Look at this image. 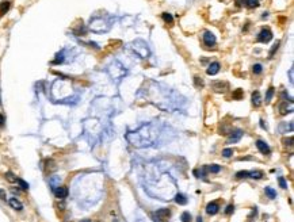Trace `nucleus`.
I'll return each instance as SVG.
<instances>
[{"label": "nucleus", "instance_id": "3", "mask_svg": "<svg viewBox=\"0 0 294 222\" xmlns=\"http://www.w3.org/2000/svg\"><path fill=\"white\" fill-rule=\"evenodd\" d=\"M271 39H273V33H271L270 29H263L258 35V41L262 42V44H267Z\"/></svg>", "mask_w": 294, "mask_h": 222}, {"label": "nucleus", "instance_id": "18", "mask_svg": "<svg viewBox=\"0 0 294 222\" xmlns=\"http://www.w3.org/2000/svg\"><path fill=\"white\" fill-rule=\"evenodd\" d=\"M163 21L165 22V23H168V24H172L174 23V16L171 14H168V12H163Z\"/></svg>", "mask_w": 294, "mask_h": 222}, {"label": "nucleus", "instance_id": "9", "mask_svg": "<svg viewBox=\"0 0 294 222\" xmlns=\"http://www.w3.org/2000/svg\"><path fill=\"white\" fill-rule=\"evenodd\" d=\"M256 148H258L260 152L263 153V155H270V152H271V149H270V146L267 145V144L264 142V141H262V140H258L256 141Z\"/></svg>", "mask_w": 294, "mask_h": 222}, {"label": "nucleus", "instance_id": "27", "mask_svg": "<svg viewBox=\"0 0 294 222\" xmlns=\"http://www.w3.org/2000/svg\"><path fill=\"white\" fill-rule=\"evenodd\" d=\"M279 45H281V42H279V41H276L275 44L273 45V47H271L270 53H268V56H270V57H273V56H274V53H275L276 50H278V47H279Z\"/></svg>", "mask_w": 294, "mask_h": 222}, {"label": "nucleus", "instance_id": "2", "mask_svg": "<svg viewBox=\"0 0 294 222\" xmlns=\"http://www.w3.org/2000/svg\"><path fill=\"white\" fill-rule=\"evenodd\" d=\"M130 47H132L133 52H134L137 56H140L141 58H148V57H149V47H148L147 42L141 41V39H137V41L133 42Z\"/></svg>", "mask_w": 294, "mask_h": 222}, {"label": "nucleus", "instance_id": "16", "mask_svg": "<svg viewBox=\"0 0 294 222\" xmlns=\"http://www.w3.org/2000/svg\"><path fill=\"white\" fill-rule=\"evenodd\" d=\"M10 7H11V3H10L8 0H4V1H1V3H0V15L6 14V12L10 10Z\"/></svg>", "mask_w": 294, "mask_h": 222}, {"label": "nucleus", "instance_id": "23", "mask_svg": "<svg viewBox=\"0 0 294 222\" xmlns=\"http://www.w3.org/2000/svg\"><path fill=\"white\" fill-rule=\"evenodd\" d=\"M252 72L255 73V75H260V73L263 72V67L260 64H255L252 67Z\"/></svg>", "mask_w": 294, "mask_h": 222}, {"label": "nucleus", "instance_id": "31", "mask_svg": "<svg viewBox=\"0 0 294 222\" xmlns=\"http://www.w3.org/2000/svg\"><path fill=\"white\" fill-rule=\"evenodd\" d=\"M232 155H233V149H230V148H225V149H222V156L224 157H230Z\"/></svg>", "mask_w": 294, "mask_h": 222}, {"label": "nucleus", "instance_id": "6", "mask_svg": "<svg viewBox=\"0 0 294 222\" xmlns=\"http://www.w3.org/2000/svg\"><path fill=\"white\" fill-rule=\"evenodd\" d=\"M294 107H293V102L289 103V102H282L279 104V112L282 115H286L289 114V112H293Z\"/></svg>", "mask_w": 294, "mask_h": 222}, {"label": "nucleus", "instance_id": "14", "mask_svg": "<svg viewBox=\"0 0 294 222\" xmlns=\"http://www.w3.org/2000/svg\"><path fill=\"white\" fill-rule=\"evenodd\" d=\"M252 104L255 107H260V104H262V98H260V92L259 91H255L252 94Z\"/></svg>", "mask_w": 294, "mask_h": 222}, {"label": "nucleus", "instance_id": "43", "mask_svg": "<svg viewBox=\"0 0 294 222\" xmlns=\"http://www.w3.org/2000/svg\"><path fill=\"white\" fill-rule=\"evenodd\" d=\"M81 222H91L90 219H84V221H81Z\"/></svg>", "mask_w": 294, "mask_h": 222}, {"label": "nucleus", "instance_id": "1", "mask_svg": "<svg viewBox=\"0 0 294 222\" xmlns=\"http://www.w3.org/2000/svg\"><path fill=\"white\" fill-rule=\"evenodd\" d=\"M157 130L155 129L153 123H148V125H142L138 129L137 132H133L126 134V138L132 145L137 146V148H142V146H149L155 142L157 137Z\"/></svg>", "mask_w": 294, "mask_h": 222}, {"label": "nucleus", "instance_id": "39", "mask_svg": "<svg viewBox=\"0 0 294 222\" xmlns=\"http://www.w3.org/2000/svg\"><path fill=\"white\" fill-rule=\"evenodd\" d=\"M0 196H1V199H6V191L0 190Z\"/></svg>", "mask_w": 294, "mask_h": 222}, {"label": "nucleus", "instance_id": "33", "mask_svg": "<svg viewBox=\"0 0 294 222\" xmlns=\"http://www.w3.org/2000/svg\"><path fill=\"white\" fill-rule=\"evenodd\" d=\"M233 211H235V206H233V205H228L227 210H225V214H227V215H230Z\"/></svg>", "mask_w": 294, "mask_h": 222}, {"label": "nucleus", "instance_id": "10", "mask_svg": "<svg viewBox=\"0 0 294 222\" xmlns=\"http://www.w3.org/2000/svg\"><path fill=\"white\" fill-rule=\"evenodd\" d=\"M54 195H56V198L59 199H65L68 196V188L67 187H57L54 188Z\"/></svg>", "mask_w": 294, "mask_h": 222}, {"label": "nucleus", "instance_id": "38", "mask_svg": "<svg viewBox=\"0 0 294 222\" xmlns=\"http://www.w3.org/2000/svg\"><path fill=\"white\" fill-rule=\"evenodd\" d=\"M195 84H197L198 87H199V85L202 87V85H203V81H202V80H199V77H195Z\"/></svg>", "mask_w": 294, "mask_h": 222}, {"label": "nucleus", "instance_id": "25", "mask_svg": "<svg viewBox=\"0 0 294 222\" xmlns=\"http://www.w3.org/2000/svg\"><path fill=\"white\" fill-rule=\"evenodd\" d=\"M206 169L209 171V172H212V173H217V172H220V171H221V166L220 165H216V164H214V165L207 166Z\"/></svg>", "mask_w": 294, "mask_h": 222}, {"label": "nucleus", "instance_id": "17", "mask_svg": "<svg viewBox=\"0 0 294 222\" xmlns=\"http://www.w3.org/2000/svg\"><path fill=\"white\" fill-rule=\"evenodd\" d=\"M175 202H176L178 205H186L187 203V198L183 194H176L175 195Z\"/></svg>", "mask_w": 294, "mask_h": 222}, {"label": "nucleus", "instance_id": "32", "mask_svg": "<svg viewBox=\"0 0 294 222\" xmlns=\"http://www.w3.org/2000/svg\"><path fill=\"white\" fill-rule=\"evenodd\" d=\"M278 181H279V186L282 188H287V183H286V180H285L283 176H279V178H278Z\"/></svg>", "mask_w": 294, "mask_h": 222}, {"label": "nucleus", "instance_id": "26", "mask_svg": "<svg viewBox=\"0 0 294 222\" xmlns=\"http://www.w3.org/2000/svg\"><path fill=\"white\" fill-rule=\"evenodd\" d=\"M180 218H182V222H191V214L187 213V211H184Z\"/></svg>", "mask_w": 294, "mask_h": 222}, {"label": "nucleus", "instance_id": "7", "mask_svg": "<svg viewBox=\"0 0 294 222\" xmlns=\"http://www.w3.org/2000/svg\"><path fill=\"white\" fill-rule=\"evenodd\" d=\"M156 217L163 222L168 221V218L171 217V210L170 209H160V210L156 211Z\"/></svg>", "mask_w": 294, "mask_h": 222}, {"label": "nucleus", "instance_id": "19", "mask_svg": "<svg viewBox=\"0 0 294 222\" xmlns=\"http://www.w3.org/2000/svg\"><path fill=\"white\" fill-rule=\"evenodd\" d=\"M264 192L267 194L268 198H270V199H275V198H276V192H275V190H274V188L266 187V188H264Z\"/></svg>", "mask_w": 294, "mask_h": 222}, {"label": "nucleus", "instance_id": "35", "mask_svg": "<svg viewBox=\"0 0 294 222\" xmlns=\"http://www.w3.org/2000/svg\"><path fill=\"white\" fill-rule=\"evenodd\" d=\"M62 53H60V54H57V58L53 61V64H60V62H62Z\"/></svg>", "mask_w": 294, "mask_h": 222}, {"label": "nucleus", "instance_id": "34", "mask_svg": "<svg viewBox=\"0 0 294 222\" xmlns=\"http://www.w3.org/2000/svg\"><path fill=\"white\" fill-rule=\"evenodd\" d=\"M283 144H285L286 146H293V137L285 138V140H283Z\"/></svg>", "mask_w": 294, "mask_h": 222}, {"label": "nucleus", "instance_id": "24", "mask_svg": "<svg viewBox=\"0 0 294 222\" xmlns=\"http://www.w3.org/2000/svg\"><path fill=\"white\" fill-rule=\"evenodd\" d=\"M6 179L10 181V183H15V181L18 180V178H16V176H15L12 172H7L6 173Z\"/></svg>", "mask_w": 294, "mask_h": 222}, {"label": "nucleus", "instance_id": "29", "mask_svg": "<svg viewBox=\"0 0 294 222\" xmlns=\"http://www.w3.org/2000/svg\"><path fill=\"white\" fill-rule=\"evenodd\" d=\"M248 175H250L248 171H240V172L236 173V178L237 179H245V178H248Z\"/></svg>", "mask_w": 294, "mask_h": 222}, {"label": "nucleus", "instance_id": "42", "mask_svg": "<svg viewBox=\"0 0 294 222\" xmlns=\"http://www.w3.org/2000/svg\"><path fill=\"white\" fill-rule=\"evenodd\" d=\"M197 222H203V221H202V217H198V218H197Z\"/></svg>", "mask_w": 294, "mask_h": 222}, {"label": "nucleus", "instance_id": "5", "mask_svg": "<svg viewBox=\"0 0 294 222\" xmlns=\"http://www.w3.org/2000/svg\"><path fill=\"white\" fill-rule=\"evenodd\" d=\"M241 137H243V130H240V129H237V130H233V132L230 133L229 138H228V144H236V142H238V141L241 140Z\"/></svg>", "mask_w": 294, "mask_h": 222}, {"label": "nucleus", "instance_id": "21", "mask_svg": "<svg viewBox=\"0 0 294 222\" xmlns=\"http://www.w3.org/2000/svg\"><path fill=\"white\" fill-rule=\"evenodd\" d=\"M248 178H252V179H262V178H263V172H260V171H253V172H250Z\"/></svg>", "mask_w": 294, "mask_h": 222}, {"label": "nucleus", "instance_id": "30", "mask_svg": "<svg viewBox=\"0 0 294 222\" xmlns=\"http://www.w3.org/2000/svg\"><path fill=\"white\" fill-rule=\"evenodd\" d=\"M241 98H243V91H241V90H236L235 92H233V99H235V100H240Z\"/></svg>", "mask_w": 294, "mask_h": 222}, {"label": "nucleus", "instance_id": "11", "mask_svg": "<svg viewBox=\"0 0 294 222\" xmlns=\"http://www.w3.org/2000/svg\"><path fill=\"white\" fill-rule=\"evenodd\" d=\"M218 210H220V206H218L216 202H212V203H209V205L206 206V213L210 214V215H214V214H217Z\"/></svg>", "mask_w": 294, "mask_h": 222}, {"label": "nucleus", "instance_id": "22", "mask_svg": "<svg viewBox=\"0 0 294 222\" xmlns=\"http://www.w3.org/2000/svg\"><path fill=\"white\" fill-rule=\"evenodd\" d=\"M245 4L250 8H255V7L259 6V0H245Z\"/></svg>", "mask_w": 294, "mask_h": 222}, {"label": "nucleus", "instance_id": "40", "mask_svg": "<svg viewBox=\"0 0 294 222\" xmlns=\"http://www.w3.org/2000/svg\"><path fill=\"white\" fill-rule=\"evenodd\" d=\"M3 125H4V117H3L1 114H0V127H1Z\"/></svg>", "mask_w": 294, "mask_h": 222}, {"label": "nucleus", "instance_id": "8", "mask_svg": "<svg viewBox=\"0 0 294 222\" xmlns=\"http://www.w3.org/2000/svg\"><path fill=\"white\" fill-rule=\"evenodd\" d=\"M220 62H217V61H214V62H212V64L207 67V69H206V73L209 75V76H214V75H217L218 72H220Z\"/></svg>", "mask_w": 294, "mask_h": 222}, {"label": "nucleus", "instance_id": "37", "mask_svg": "<svg viewBox=\"0 0 294 222\" xmlns=\"http://www.w3.org/2000/svg\"><path fill=\"white\" fill-rule=\"evenodd\" d=\"M244 3H245V0H236V6L237 7L244 6Z\"/></svg>", "mask_w": 294, "mask_h": 222}, {"label": "nucleus", "instance_id": "12", "mask_svg": "<svg viewBox=\"0 0 294 222\" xmlns=\"http://www.w3.org/2000/svg\"><path fill=\"white\" fill-rule=\"evenodd\" d=\"M8 203H10V206H11L14 210H16V211H21V210H23V205H22L21 202L18 201L16 198H11L8 201Z\"/></svg>", "mask_w": 294, "mask_h": 222}, {"label": "nucleus", "instance_id": "4", "mask_svg": "<svg viewBox=\"0 0 294 222\" xmlns=\"http://www.w3.org/2000/svg\"><path fill=\"white\" fill-rule=\"evenodd\" d=\"M203 44L206 45L207 47H212L216 45V37L213 33L210 31H205V34H203Z\"/></svg>", "mask_w": 294, "mask_h": 222}, {"label": "nucleus", "instance_id": "28", "mask_svg": "<svg viewBox=\"0 0 294 222\" xmlns=\"http://www.w3.org/2000/svg\"><path fill=\"white\" fill-rule=\"evenodd\" d=\"M18 184H19V187L22 188V190H29V183H26L24 180H22V179H19L18 178Z\"/></svg>", "mask_w": 294, "mask_h": 222}, {"label": "nucleus", "instance_id": "36", "mask_svg": "<svg viewBox=\"0 0 294 222\" xmlns=\"http://www.w3.org/2000/svg\"><path fill=\"white\" fill-rule=\"evenodd\" d=\"M293 72H294V69L293 68H290V70H289V77H290V83L293 84V81H294V79H293Z\"/></svg>", "mask_w": 294, "mask_h": 222}, {"label": "nucleus", "instance_id": "13", "mask_svg": "<svg viewBox=\"0 0 294 222\" xmlns=\"http://www.w3.org/2000/svg\"><path fill=\"white\" fill-rule=\"evenodd\" d=\"M293 122H282L279 125V132L281 133H287V132H293Z\"/></svg>", "mask_w": 294, "mask_h": 222}, {"label": "nucleus", "instance_id": "15", "mask_svg": "<svg viewBox=\"0 0 294 222\" xmlns=\"http://www.w3.org/2000/svg\"><path fill=\"white\" fill-rule=\"evenodd\" d=\"M213 88H214L217 92H222L228 88V84L227 83H222V81H217V83H213Z\"/></svg>", "mask_w": 294, "mask_h": 222}, {"label": "nucleus", "instance_id": "41", "mask_svg": "<svg viewBox=\"0 0 294 222\" xmlns=\"http://www.w3.org/2000/svg\"><path fill=\"white\" fill-rule=\"evenodd\" d=\"M260 126H262L263 129H267V126L264 125V121H260Z\"/></svg>", "mask_w": 294, "mask_h": 222}, {"label": "nucleus", "instance_id": "20", "mask_svg": "<svg viewBox=\"0 0 294 222\" xmlns=\"http://www.w3.org/2000/svg\"><path fill=\"white\" fill-rule=\"evenodd\" d=\"M273 96H274V88L270 87L267 90V94H266V103H270L271 99H273Z\"/></svg>", "mask_w": 294, "mask_h": 222}]
</instances>
